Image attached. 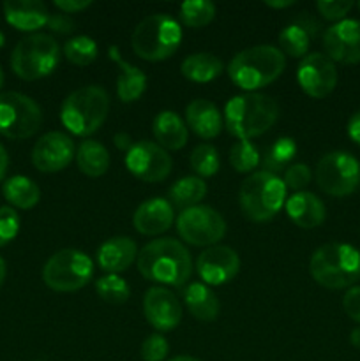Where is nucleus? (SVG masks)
<instances>
[{
	"mask_svg": "<svg viewBox=\"0 0 360 361\" xmlns=\"http://www.w3.org/2000/svg\"><path fill=\"white\" fill-rule=\"evenodd\" d=\"M240 270V257L232 247H207L196 259V271L201 281L210 286L228 284Z\"/></svg>",
	"mask_w": 360,
	"mask_h": 361,
	"instance_id": "obj_15",
	"label": "nucleus"
},
{
	"mask_svg": "<svg viewBox=\"0 0 360 361\" xmlns=\"http://www.w3.org/2000/svg\"><path fill=\"white\" fill-rule=\"evenodd\" d=\"M173 219L175 214L172 203L162 197H152L136 208L133 215V226L141 235L154 236L168 231L173 224Z\"/></svg>",
	"mask_w": 360,
	"mask_h": 361,
	"instance_id": "obj_19",
	"label": "nucleus"
},
{
	"mask_svg": "<svg viewBox=\"0 0 360 361\" xmlns=\"http://www.w3.org/2000/svg\"><path fill=\"white\" fill-rule=\"evenodd\" d=\"M76 162L78 168L83 175L97 178L102 176L109 168V154L104 145L94 140H85L76 150Z\"/></svg>",
	"mask_w": 360,
	"mask_h": 361,
	"instance_id": "obj_27",
	"label": "nucleus"
},
{
	"mask_svg": "<svg viewBox=\"0 0 360 361\" xmlns=\"http://www.w3.org/2000/svg\"><path fill=\"white\" fill-rule=\"evenodd\" d=\"M296 154V145L292 137H279L275 143L265 152L263 157V171L277 175L282 169H288L289 162L293 161Z\"/></svg>",
	"mask_w": 360,
	"mask_h": 361,
	"instance_id": "obj_31",
	"label": "nucleus"
},
{
	"mask_svg": "<svg viewBox=\"0 0 360 361\" xmlns=\"http://www.w3.org/2000/svg\"><path fill=\"white\" fill-rule=\"evenodd\" d=\"M348 136L355 141L356 145H360V111L353 113V116L348 122Z\"/></svg>",
	"mask_w": 360,
	"mask_h": 361,
	"instance_id": "obj_45",
	"label": "nucleus"
},
{
	"mask_svg": "<svg viewBox=\"0 0 360 361\" xmlns=\"http://www.w3.org/2000/svg\"><path fill=\"white\" fill-rule=\"evenodd\" d=\"M295 4V0H267L265 6L272 7V9H286V7H292Z\"/></svg>",
	"mask_w": 360,
	"mask_h": 361,
	"instance_id": "obj_48",
	"label": "nucleus"
},
{
	"mask_svg": "<svg viewBox=\"0 0 360 361\" xmlns=\"http://www.w3.org/2000/svg\"><path fill=\"white\" fill-rule=\"evenodd\" d=\"M260 152L247 140L236 141L229 150V164L236 173H251L260 166Z\"/></svg>",
	"mask_w": 360,
	"mask_h": 361,
	"instance_id": "obj_36",
	"label": "nucleus"
},
{
	"mask_svg": "<svg viewBox=\"0 0 360 361\" xmlns=\"http://www.w3.org/2000/svg\"><path fill=\"white\" fill-rule=\"evenodd\" d=\"M207 183L200 176H184V178L176 180L169 189V200L172 204L176 208H186L196 207L200 201L207 196Z\"/></svg>",
	"mask_w": 360,
	"mask_h": 361,
	"instance_id": "obj_30",
	"label": "nucleus"
},
{
	"mask_svg": "<svg viewBox=\"0 0 360 361\" xmlns=\"http://www.w3.org/2000/svg\"><path fill=\"white\" fill-rule=\"evenodd\" d=\"M94 277V261L76 249H64L53 254L42 268V281L49 289L73 293L85 288Z\"/></svg>",
	"mask_w": 360,
	"mask_h": 361,
	"instance_id": "obj_9",
	"label": "nucleus"
},
{
	"mask_svg": "<svg viewBox=\"0 0 360 361\" xmlns=\"http://www.w3.org/2000/svg\"><path fill=\"white\" fill-rule=\"evenodd\" d=\"M323 46L332 62H360V21L342 20L328 27L323 34Z\"/></svg>",
	"mask_w": 360,
	"mask_h": 361,
	"instance_id": "obj_17",
	"label": "nucleus"
},
{
	"mask_svg": "<svg viewBox=\"0 0 360 361\" xmlns=\"http://www.w3.org/2000/svg\"><path fill=\"white\" fill-rule=\"evenodd\" d=\"M296 80L309 97L323 99L330 95L337 85V69L327 55L311 53L300 62Z\"/></svg>",
	"mask_w": 360,
	"mask_h": 361,
	"instance_id": "obj_14",
	"label": "nucleus"
},
{
	"mask_svg": "<svg viewBox=\"0 0 360 361\" xmlns=\"http://www.w3.org/2000/svg\"><path fill=\"white\" fill-rule=\"evenodd\" d=\"M60 60L59 42L48 34H30L21 39L11 55L14 74L25 81L41 80L55 71Z\"/></svg>",
	"mask_w": 360,
	"mask_h": 361,
	"instance_id": "obj_8",
	"label": "nucleus"
},
{
	"mask_svg": "<svg viewBox=\"0 0 360 361\" xmlns=\"http://www.w3.org/2000/svg\"><path fill=\"white\" fill-rule=\"evenodd\" d=\"M2 192L7 203L13 204L14 208H20V210H30L41 200V190H39L37 183L21 175L7 178L4 182Z\"/></svg>",
	"mask_w": 360,
	"mask_h": 361,
	"instance_id": "obj_28",
	"label": "nucleus"
},
{
	"mask_svg": "<svg viewBox=\"0 0 360 361\" xmlns=\"http://www.w3.org/2000/svg\"><path fill=\"white\" fill-rule=\"evenodd\" d=\"M342 309L348 314L349 319L360 324V286H353L346 291L342 298Z\"/></svg>",
	"mask_w": 360,
	"mask_h": 361,
	"instance_id": "obj_42",
	"label": "nucleus"
},
{
	"mask_svg": "<svg viewBox=\"0 0 360 361\" xmlns=\"http://www.w3.org/2000/svg\"><path fill=\"white\" fill-rule=\"evenodd\" d=\"M184 303L194 319L212 323L219 316V300L215 293L203 282H191L184 288Z\"/></svg>",
	"mask_w": 360,
	"mask_h": 361,
	"instance_id": "obj_26",
	"label": "nucleus"
},
{
	"mask_svg": "<svg viewBox=\"0 0 360 361\" xmlns=\"http://www.w3.org/2000/svg\"><path fill=\"white\" fill-rule=\"evenodd\" d=\"M309 32L304 27H300L299 23H295V21L292 25H288V27L282 28L281 34H279L281 51L289 56H304L307 53V49H309Z\"/></svg>",
	"mask_w": 360,
	"mask_h": 361,
	"instance_id": "obj_34",
	"label": "nucleus"
},
{
	"mask_svg": "<svg viewBox=\"0 0 360 361\" xmlns=\"http://www.w3.org/2000/svg\"><path fill=\"white\" fill-rule=\"evenodd\" d=\"M187 127L203 140L219 136L222 129V116L217 106L205 99H196L186 108Z\"/></svg>",
	"mask_w": 360,
	"mask_h": 361,
	"instance_id": "obj_23",
	"label": "nucleus"
},
{
	"mask_svg": "<svg viewBox=\"0 0 360 361\" xmlns=\"http://www.w3.org/2000/svg\"><path fill=\"white\" fill-rule=\"evenodd\" d=\"M279 118V104L270 95L247 92L229 99L224 108V126L239 140L258 137Z\"/></svg>",
	"mask_w": 360,
	"mask_h": 361,
	"instance_id": "obj_2",
	"label": "nucleus"
},
{
	"mask_svg": "<svg viewBox=\"0 0 360 361\" xmlns=\"http://www.w3.org/2000/svg\"><path fill=\"white\" fill-rule=\"evenodd\" d=\"M4 14L11 27L21 32H34L48 23V7L41 0H7Z\"/></svg>",
	"mask_w": 360,
	"mask_h": 361,
	"instance_id": "obj_21",
	"label": "nucleus"
},
{
	"mask_svg": "<svg viewBox=\"0 0 360 361\" xmlns=\"http://www.w3.org/2000/svg\"><path fill=\"white\" fill-rule=\"evenodd\" d=\"M191 168L194 169V173L200 176H214L215 173L219 171V166H221V161H219V154L212 145L201 143L191 152Z\"/></svg>",
	"mask_w": 360,
	"mask_h": 361,
	"instance_id": "obj_37",
	"label": "nucleus"
},
{
	"mask_svg": "<svg viewBox=\"0 0 360 361\" xmlns=\"http://www.w3.org/2000/svg\"><path fill=\"white\" fill-rule=\"evenodd\" d=\"M2 85H4V71L2 67H0V88H2Z\"/></svg>",
	"mask_w": 360,
	"mask_h": 361,
	"instance_id": "obj_52",
	"label": "nucleus"
},
{
	"mask_svg": "<svg viewBox=\"0 0 360 361\" xmlns=\"http://www.w3.org/2000/svg\"><path fill=\"white\" fill-rule=\"evenodd\" d=\"M126 168L143 182L157 183L172 173V157L168 152L152 141H138L126 155Z\"/></svg>",
	"mask_w": 360,
	"mask_h": 361,
	"instance_id": "obj_13",
	"label": "nucleus"
},
{
	"mask_svg": "<svg viewBox=\"0 0 360 361\" xmlns=\"http://www.w3.org/2000/svg\"><path fill=\"white\" fill-rule=\"evenodd\" d=\"M286 214L302 229H314L323 224L325 221V204L316 194L307 192H295L286 201Z\"/></svg>",
	"mask_w": 360,
	"mask_h": 361,
	"instance_id": "obj_22",
	"label": "nucleus"
},
{
	"mask_svg": "<svg viewBox=\"0 0 360 361\" xmlns=\"http://www.w3.org/2000/svg\"><path fill=\"white\" fill-rule=\"evenodd\" d=\"M284 182L286 189L295 190V192H302L304 187L309 185L311 182V169L306 164H292L284 171Z\"/></svg>",
	"mask_w": 360,
	"mask_h": 361,
	"instance_id": "obj_41",
	"label": "nucleus"
},
{
	"mask_svg": "<svg viewBox=\"0 0 360 361\" xmlns=\"http://www.w3.org/2000/svg\"><path fill=\"white\" fill-rule=\"evenodd\" d=\"M95 291H97L99 298L104 300L106 303L112 305H120L126 303L131 296V288L120 275L106 274L104 277L95 281Z\"/></svg>",
	"mask_w": 360,
	"mask_h": 361,
	"instance_id": "obj_33",
	"label": "nucleus"
},
{
	"mask_svg": "<svg viewBox=\"0 0 360 361\" xmlns=\"http://www.w3.org/2000/svg\"><path fill=\"white\" fill-rule=\"evenodd\" d=\"M143 312L148 323L159 331H172L182 321V305L166 288L155 286L145 293Z\"/></svg>",
	"mask_w": 360,
	"mask_h": 361,
	"instance_id": "obj_18",
	"label": "nucleus"
},
{
	"mask_svg": "<svg viewBox=\"0 0 360 361\" xmlns=\"http://www.w3.org/2000/svg\"><path fill=\"white\" fill-rule=\"evenodd\" d=\"M356 7H359V11H360V2H359V4H356Z\"/></svg>",
	"mask_w": 360,
	"mask_h": 361,
	"instance_id": "obj_54",
	"label": "nucleus"
},
{
	"mask_svg": "<svg viewBox=\"0 0 360 361\" xmlns=\"http://www.w3.org/2000/svg\"><path fill=\"white\" fill-rule=\"evenodd\" d=\"M286 190L288 189L279 175L268 171L251 173L240 185V208L253 222L270 221L284 204Z\"/></svg>",
	"mask_w": 360,
	"mask_h": 361,
	"instance_id": "obj_7",
	"label": "nucleus"
},
{
	"mask_svg": "<svg viewBox=\"0 0 360 361\" xmlns=\"http://www.w3.org/2000/svg\"><path fill=\"white\" fill-rule=\"evenodd\" d=\"M4 281H6V261L0 257V288H2Z\"/></svg>",
	"mask_w": 360,
	"mask_h": 361,
	"instance_id": "obj_50",
	"label": "nucleus"
},
{
	"mask_svg": "<svg viewBox=\"0 0 360 361\" xmlns=\"http://www.w3.org/2000/svg\"><path fill=\"white\" fill-rule=\"evenodd\" d=\"M169 345L162 335H148L141 344V358L143 361H164L168 356Z\"/></svg>",
	"mask_w": 360,
	"mask_h": 361,
	"instance_id": "obj_39",
	"label": "nucleus"
},
{
	"mask_svg": "<svg viewBox=\"0 0 360 361\" xmlns=\"http://www.w3.org/2000/svg\"><path fill=\"white\" fill-rule=\"evenodd\" d=\"M314 176L328 196H349L360 185V162L348 152H330L320 159Z\"/></svg>",
	"mask_w": 360,
	"mask_h": 361,
	"instance_id": "obj_11",
	"label": "nucleus"
},
{
	"mask_svg": "<svg viewBox=\"0 0 360 361\" xmlns=\"http://www.w3.org/2000/svg\"><path fill=\"white\" fill-rule=\"evenodd\" d=\"M286 67V56L279 48L260 44L236 53L228 63V76L242 90L254 92L274 83Z\"/></svg>",
	"mask_w": 360,
	"mask_h": 361,
	"instance_id": "obj_3",
	"label": "nucleus"
},
{
	"mask_svg": "<svg viewBox=\"0 0 360 361\" xmlns=\"http://www.w3.org/2000/svg\"><path fill=\"white\" fill-rule=\"evenodd\" d=\"M138 247L129 236H113L97 250V264L106 274L119 275L136 261Z\"/></svg>",
	"mask_w": 360,
	"mask_h": 361,
	"instance_id": "obj_20",
	"label": "nucleus"
},
{
	"mask_svg": "<svg viewBox=\"0 0 360 361\" xmlns=\"http://www.w3.org/2000/svg\"><path fill=\"white\" fill-rule=\"evenodd\" d=\"M215 18V6L210 0H187L180 6V20L186 27L201 28Z\"/></svg>",
	"mask_w": 360,
	"mask_h": 361,
	"instance_id": "obj_32",
	"label": "nucleus"
},
{
	"mask_svg": "<svg viewBox=\"0 0 360 361\" xmlns=\"http://www.w3.org/2000/svg\"><path fill=\"white\" fill-rule=\"evenodd\" d=\"M136 264L147 281L169 288H184L193 275L191 254L179 240L159 238L138 252Z\"/></svg>",
	"mask_w": 360,
	"mask_h": 361,
	"instance_id": "obj_1",
	"label": "nucleus"
},
{
	"mask_svg": "<svg viewBox=\"0 0 360 361\" xmlns=\"http://www.w3.org/2000/svg\"><path fill=\"white\" fill-rule=\"evenodd\" d=\"M55 6L59 7L64 14H74L90 7L92 2L90 0H56Z\"/></svg>",
	"mask_w": 360,
	"mask_h": 361,
	"instance_id": "obj_44",
	"label": "nucleus"
},
{
	"mask_svg": "<svg viewBox=\"0 0 360 361\" xmlns=\"http://www.w3.org/2000/svg\"><path fill=\"white\" fill-rule=\"evenodd\" d=\"M169 361H200V360L193 358V356H176V358H173Z\"/></svg>",
	"mask_w": 360,
	"mask_h": 361,
	"instance_id": "obj_51",
	"label": "nucleus"
},
{
	"mask_svg": "<svg viewBox=\"0 0 360 361\" xmlns=\"http://www.w3.org/2000/svg\"><path fill=\"white\" fill-rule=\"evenodd\" d=\"M108 113L109 97L104 88L88 85L67 95L60 109V118L74 136H90L106 122Z\"/></svg>",
	"mask_w": 360,
	"mask_h": 361,
	"instance_id": "obj_5",
	"label": "nucleus"
},
{
	"mask_svg": "<svg viewBox=\"0 0 360 361\" xmlns=\"http://www.w3.org/2000/svg\"><path fill=\"white\" fill-rule=\"evenodd\" d=\"M222 73V62L212 53H194L182 62V74L194 83H208Z\"/></svg>",
	"mask_w": 360,
	"mask_h": 361,
	"instance_id": "obj_29",
	"label": "nucleus"
},
{
	"mask_svg": "<svg viewBox=\"0 0 360 361\" xmlns=\"http://www.w3.org/2000/svg\"><path fill=\"white\" fill-rule=\"evenodd\" d=\"M4 42H6V37H4V34H2V32H0V48H2V46H4Z\"/></svg>",
	"mask_w": 360,
	"mask_h": 361,
	"instance_id": "obj_53",
	"label": "nucleus"
},
{
	"mask_svg": "<svg viewBox=\"0 0 360 361\" xmlns=\"http://www.w3.org/2000/svg\"><path fill=\"white\" fill-rule=\"evenodd\" d=\"M97 44L88 35H76L64 46V55L74 66H90L97 59Z\"/></svg>",
	"mask_w": 360,
	"mask_h": 361,
	"instance_id": "obj_35",
	"label": "nucleus"
},
{
	"mask_svg": "<svg viewBox=\"0 0 360 361\" xmlns=\"http://www.w3.org/2000/svg\"><path fill=\"white\" fill-rule=\"evenodd\" d=\"M113 141H115L116 148H119V150H126V154L131 150V148H133V145H134L133 140H131L129 134H124V133L115 134Z\"/></svg>",
	"mask_w": 360,
	"mask_h": 361,
	"instance_id": "obj_46",
	"label": "nucleus"
},
{
	"mask_svg": "<svg viewBox=\"0 0 360 361\" xmlns=\"http://www.w3.org/2000/svg\"><path fill=\"white\" fill-rule=\"evenodd\" d=\"M182 28L168 14H152L136 25L131 37L134 53L148 62L166 60L179 49Z\"/></svg>",
	"mask_w": 360,
	"mask_h": 361,
	"instance_id": "obj_6",
	"label": "nucleus"
},
{
	"mask_svg": "<svg viewBox=\"0 0 360 361\" xmlns=\"http://www.w3.org/2000/svg\"><path fill=\"white\" fill-rule=\"evenodd\" d=\"M352 0H318L316 9L325 20L342 21V18L352 11Z\"/></svg>",
	"mask_w": 360,
	"mask_h": 361,
	"instance_id": "obj_40",
	"label": "nucleus"
},
{
	"mask_svg": "<svg viewBox=\"0 0 360 361\" xmlns=\"http://www.w3.org/2000/svg\"><path fill=\"white\" fill-rule=\"evenodd\" d=\"M20 231V215L14 208L0 207V247L16 238Z\"/></svg>",
	"mask_w": 360,
	"mask_h": 361,
	"instance_id": "obj_38",
	"label": "nucleus"
},
{
	"mask_svg": "<svg viewBox=\"0 0 360 361\" xmlns=\"http://www.w3.org/2000/svg\"><path fill=\"white\" fill-rule=\"evenodd\" d=\"M309 271L327 289L352 288L360 279V252L348 243H325L311 256Z\"/></svg>",
	"mask_w": 360,
	"mask_h": 361,
	"instance_id": "obj_4",
	"label": "nucleus"
},
{
	"mask_svg": "<svg viewBox=\"0 0 360 361\" xmlns=\"http://www.w3.org/2000/svg\"><path fill=\"white\" fill-rule=\"evenodd\" d=\"M152 133L159 147L164 150H180L186 147L189 137L186 122L172 109H164L155 115L152 122Z\"/></svg>",
	"mask_w": 360,
	"mask_h": 361,
	"instance_id": "obj_24",
	"label": "nucleus"
},
{
	"mask_svg": "<svg viewBox=\"0 0 360 361\" xmlns=\"http://www.w3.org/2000/svg\"><path fill=\"white\" fill-rule=\"evenodd\" d=\"M7 166H9V155H7L6 148H4L2 145H0V180H2L4 176H6Z\"/></svg>",
	"mask_w": 360,
	"mask_h": 361,
	"instance_id": "obj_47",
	"label": "nucleus"
},
{
	"mask_svg": "<svg viewBox=\"0 0 360 361\" xmlns=\"http://www.w3.org/2000/svg\"><path fill=\"white\" fill-rule=\"evenodd\" d=\"M76 152L74 143L66 133L52 130L35 141L32 148V162L42 173H56L71 164Z\"/></svg>",
	"mask_w": 360,
	"mask_h": 361,
	"instance_id": "obj_16",
	"label": "nucleus"
},
{
	"mask_svg": "<svg viewBox=\"0 0 360 361\" xmlns=\"http://www.w3.org/2000/svg\"><path fill=\"white\" fill-rule=\"evenodd\" d=\"M349 342H352L356 349H360V326L353 328L352 334H349Z\"/></svg>",
	"mask_w": 360,
	"mask_h": 361,
	"instance_id": "obj_49",
	"label": "nucleus"
},
{
	"mask_svg": "<svg viewBox=\"0 0 360 361\" xmlns=\"http://www.w3.org/2000/svg\"><path fill=\"white\" fill-rule=\"evenodd\" d=\"M42 113L37 102L20 92L0 94V134L9 140H27L39 130Z\"/></svg>",
	"mask_w": 360,
	"mask_h": 361,
	"instance_id": "obj_10",
	"label": "nucleus"
},
{
	"mask_svg": "<svg viewBox=\"0 0 360 361\" xmlns=\"http://www.w3.org/2000/svg\"><path fill=\"white\" fill-rule=\"evenodd\" d=\"M46 27H48L52 32H56V34H71V32L74 30V27H76V23H74V20L69 16V14L56 13V14H49Z\"/></svg>",
	"mask_w": 360,
	"mask_h": 361,
	"instance_id": "obj_43",
	"label": "nucleus"
},
{
	"mask_svg": "<svg viewBox=\"0 0 360 361\" xmlns=\"http://www.w3.org/2000/svg\"><path fill=\"white\" fill-rule=\"evenodd\" d=\"M113 62L119 66V78H116V95L122 102H134L143 95L147 88V76L141 69H138L133 63L126 62L120 56L119 48L112 46L109 48Z\"/></svg>",
	"mask_w": 360,
	"mask_h": 361,
	"instance_id": "obj_25",
	"label": "nucleus"
},
{
	"mask_svg": "<svg viewBox=\"0 0 360 361\" xmlns=\"http://www.w3.org/2000/svg\"><path fill=\"white\" fill-rule=\"evenodd\" d=\"M176 231L194 247H212L226 235V222L217 210L207 204L186 208L176 217Z\"/></svg>",
	"mask_w": 360,
	"mask_h": 361,
	"instance_id": "obj_12",
	"label": "nucleus"
},
{
	"mask_svg": "<svg viewBox=\"0 0 360 361\" xmlns=\"http://www.w3.org/2000/svg\"><path fill=\"white\" fill-rule=\"evenodd\" d=\"M359 252H360V250H359Z\"/></svg>",
	"mask_w": 360,
	"mask_h": 361,
	"instance_id": "obj_55",
	"label": "nucleus"
}]
</instances>
